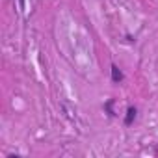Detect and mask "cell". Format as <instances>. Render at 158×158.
Returning <instances> with one entry per match:
<instances>
[{
    "label": "cell",
    "instance_id": "6da1fadb",
    "mask_svg": "<svg viewBox=\"0 0 158 158\" xmlns=\"http://www.w3.org/2000/svg\"><path fill=\"white\" fill-rule=\"evenodd\" d=\"M110 71H112V82H114V84H119V82H123V80H125V74H123V71H121V69H119L115 63H112Z\"/></svg>",
    "mask_w": 158,
    "mask_h": 158
},
{
    "label": "cell",
    "instance_id": "7a4b0ae2",
    "mask_svg": "<svg viewBox=\"0 0 158 158\" xmlns=\"http://www.w3.org/2000/svg\"><path fill=\"white\" fill-rule=\"evenodd\" d=\"M136 114H138L136 106H128V108H127V115H125V127H130V125L134 123V119H136Z\"/></svg>",
    "mask_w": 158,
    "mask_h": 158
},
{
    "label": "cell",
    "instance_id": "277c9868",
    "mask_svg": "<svg viewBox=\"0 0 158 158\" xmlns=\"http://www.w3.org/2000/svg\"><path fill=\"white\" fill-rule=\"evenodd\" d=\"M19 10L24 11V0H19Z\"/></svg>",
    "mask_w": 158,
    "mask_h": 158
},
{
    "label": "cell",
    "instance_id": "3957f363",
    "mask_svg": "<svg viewBox=\"0 0 158 158\" xmlns=\"http://www.w3.org/2000/svg\"><path fill=\"white\" fill-rule=\"evenodd\" d=\"M114 102H115V101H114V99H110V101H108V102L104 104V110H106V114H108L110 117H114V115H115V114H114V110H112V106H114Z\"/></svg>",
    "mask_w": 158,
    "mask_h": 158
}]
</instances>
